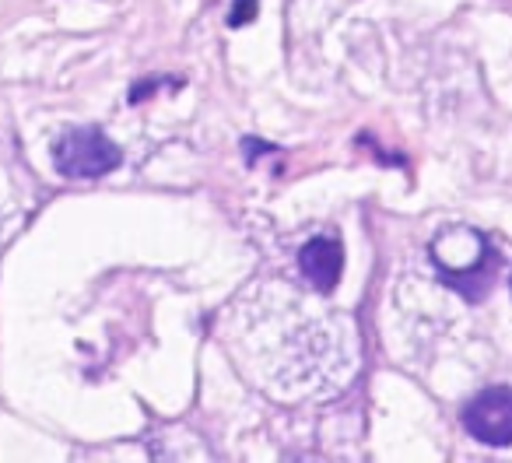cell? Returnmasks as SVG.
Wrapping results in <instances>:
<instances>
[{
  "label": "cell",
  "mask_w": 512,
  "mask_h": 463,
  "mask_svg": "<svg viewBox=\"0 0 512 463\" xmlns=\"http://www.w3.org/2000/svg\"><path fill=\"white\" fill-rule=\"evenodd\" d=\"M53 165L67 179H99L120 165V148L95 127H74L53 148Z\"/></svg>",
  "instance_id": "1"
},
{
  "label": "cell",
  "mask_w": 512,
  "mask_h": 463,
  "mask_svg": "<svg viewBox=\"0 0 512 463\" xmlns=\"http://www.w3.org/2000/svg\"><path fill=\"white\" fill-rule=\"evenodd\" d=\"M463 425L484 446H509L512 442V390L509 386H491L477 393L463 407Z\"/></svg>",
  "instance_id": "2"
},
{
  "label": "cell",
  "mask_w": 512,
  "mask_h": 463,
  "mask_svg": "<svg viewBox=\"0 0 512 463\" xmlns=\"http://www.w3.org/2000/svg\"><path fill=\"white\" fill-rule=\"evenodd\" d=\"M299 267H302V278L316 288V292L330 295L341 281L344 271V250L337 239L320 236V239H309L306 246L299 250Z\"/></svg>",
  "instance_id": "3"
},
{
  "label": "cell",
  "mask_w": 512,
  "mask_h": 463,
  "mask_svg": "<svg viewBox=\"0 0 512 463\" xmlns=\"http://www.w3.org/2000/svg\"><path fill=\"white\" fill-rule=\"evenodd\" d=\"M256 8H260L256 0H235V11H232V18H228V25H232V29H239V25L253 22Z\"/></svg>",
  "instance_id": "4"
},
{
  "label": "cell",
  "mask_w": 512,
  "mask_h": 463,
  "mask_svg": "<svg viewBox=\"0 0 512 463\" xmlns=\"http://www.w3.org/2000/svg\"><path fill=\"white\" fill-rule=\"evenodd\" d=\"M509 285H512V278H509Z\"/></svg>",
  "instance_id": "5"
}]
</instances>
